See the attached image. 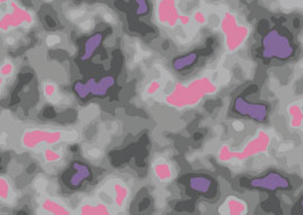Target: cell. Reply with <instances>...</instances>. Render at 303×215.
Instances as JSON below:
<instances>
[{"mask_svg": "<svg viewBox=\"0 0 303 215\" xmlns=\"http://www.w3.org/2000/svg\"><path fill=\"white\" fill-rule=\"evenodd\" d=\"M110 190L112 192L113 204L117 206V207H123L129 198V194H130L128 186L122 181L115 180L111 183Z\"/></svg>", "mask_w": 303, "mask_h": 215, "instance_id": "obj_11", "label": "cell"}, {"mask_svg": "<svg viewBox=\"0 0 303 215\" xmlns=\"http://www.w3.org/2000/svg\"><path fill=\"white\" fill-rule=\"evenodd\" d=\"M79 212L81 214H110L111 209L103 201H90L80 206Z\"/></svg>", "mask_w": 303, "mask_h": 215, "instance_id": "obj_16", "label": "cell"}, {"mask_svg": "<svg viewBox=\"0 0 303 215\" xmlns=\"http://www.w3.org/2000/svg\"><path fill=\"white\" fill-rule=\"evenodd\" d=\"M197 61H198V56L196 52L186 53V55L180 56L179 58H177V60L173 62V69L177 71H184L195 65Z\"/></svg>", "mask_w": 303, "mask_h": 215, "instance_id": "obj_17", "label": "cell"}, {"mask_svg": "<svg viewBox=\"0 0 303 215\" xmlns=\"http://www.w3.org/2000/svg\"><path fill=\"white\" fill-rule=\"evenodd\" d=\"M42 155H43V159L46 160L47 163H57L63 158V154L62 151L57 148H54V147H46L42 150Z\"/></svg>", "mask_w": 303, "mask_h": 215, "instance_id": "obj_19", "label": "cell"}, {"mask_svg": "<svg viewBox=\"0 0 303 215\" xmlns=\"http://www.w3.org/2000/svg\"><path fill=\"white\" fill-rule=\"evenodd\" d=\"M244 128H245V125L242 121H234L233 122V129L235 130V131H243Z\"/></svg>", "mask_w": 303, "mask_h": 215, "instance_id": "obj_26", "label": "cell"}, {"mask_svg": "<svg viewBox=\"0 0 303 215\" xmlns=\"http://www.w3.org/2000/svg\"><path fill=\"white\" fill-rule=\"evenodd\" d=\"M218 212L219 214L226 215H244L248 212V205L244 199L239 198L237 196L230 195L226 197Z\"/></svg>", "mask_w": 303, "mask_h": 215, "instance_id": "obj_10", "label": "cell"}, {"mask_svg": "<svg viewBox=\"0 0 303 215\" xmlns=\"http://www.w3.org/2000/svg\"><path fill=\"white\" fill-rule=\"evenodd\" d=\"M271 143V137L268 132L260 130L259 132L253 137L251 140L245 143L240 151H235L230 149L228 145H222L219 151H218V157L220 162H230L233 159L243 160L256 155H260L267 151Z\"/></svg>", "mask_w": 303, "mask_h": 215, "instance_id": "obj_2", "label": "cell"}, {"mask_svg": "<svg viewBox=\"0 0 303 215\" xmlns=\"http://www.w3.org/2000/svg\"><path fill=\"white\" fill-rule=\"evenodd\" d=\"M32 24L33 15L15 2H12L7 12L0 16V32L3 33H8L22 26H30Z\"/></svg>", "mask_w": 303, "mask_h": 215, "instance_id": "obj_6", "label": "cell"}, {"mask_svg": "<svg viewBox=\"0 0 303 215\" xmlns=\"http://www.w3.org/2000/svg\"><path fill=\"white\" fill-rule=\"evenodd\" d=\"M41 209L49 214H70V209L64 203L53 198H44L41 203Z\"/></svg>", "mask_w": 303, "mask_h": 215, "instance_id": "obj_13", "label": "cell"}, {"mask_svg": "<svg viewBox=\"0 0 303 215\" xmlns=\"http://www.w3.org/2000/svg\"><path fill=\"white\" fill-rule=\"evenodd\" d=\"M4 84H5V79L0 77V95H2L3 92V88H4Z\"/></svg>", "mask_w": 303, "mask_h": 215, "instance_id": "obj_30", "label": "cell"}, {"mask_svg": "<svg viewBox=\"0 0 303 215\" xmlns=\"http://www.w3.org/2000/svg\"><path fill=\"white\" fill-rule=\"evenodd\" d=\"M161 88H162V83L160 82L159 80H153V81H150L148 84H147L145 93L147 96H154L161 90Z\"/></svg>", "mask_w": 303, "mask_h": 215, "instance_id": "obj_22", "label": "cell"}, {"mask_svg": "<svg viewBox=\"0 0 303 215\" xmlns=\"http://www.w3.org/2000/svg\"><path fill=\"white\" fill-rule=\"evenodd\" d=\"M289 115V127L300 129L303 125V107L298 102H292L287 107Z\"/></svg>", "mask_w": 303, "mask_h": 215, "instance_id": "obj_14", "label": "cell"}, {"mask_svg": "<svg viewBox=\"0 0 303 215\" xmlns=\"http://www.w3.org/2000/svg\"><path fill=\"white\" fill-rule=\"evenodd\" d=\"M217 84L207 77L197 78L187 83H178L164 98L166 104L181 110L197 105L207 96L215 95Z\"/></svg>", "mask_w": 303, "mask_h": 215, "instance_id": "obj_1", "label": "cell"}, {"mask_svg": "<svg viewBox=\"0 0 303 215\" xmlns=\"http://www.w3.org/2000/svg\"><path fill=\"white\" fill-rule=\"evenodd\" d=\"M262 53L265 58H276L286 61L294 53V47L291 39L283 34L279 30H271L262 39Z\"/></svg>", "mask_w": 303, "mask_h": 215, "instance_id": "obj_5", "label": "cell"}, {"mask_svg": "<svg viewBox=\"0 0 303 215\" xmlns=\"http://www.w3.org/2000/svg\"><path fill=\"white\" fill-rule=\"evenodd\" d=\"M234 111L236 113L243 116H246L257 122H264L268 116V107L265 104H253L243 97H237L234 101Z\"/></svg>", "mask_w": 303, "mask_h": 215, "instance_id": "obj_8", "label": "cell"}, {"mask_svg": "<svg viewBox=\"0 0 303 215\" xmlns=\"http://www.w3.org/2000/svg\"><path fill=\"white\" fill-rule=\"evenodd\" d=\"M301 208H302V212H303V199L301 200Z\"/></svg>", "mask_w": 303, "mask_h": 215, "instance_id": "obj_32", "label": "cell"}, {"mask_svg": "<svg viewBox=\"0 0 303 215\" xmlns=\"http://www.w3.org/2000/svg\"><path fill=\"white\" fill-rule=\"evenodd\" d=\"M84 15V12L83 11H80V10H73L71 11L70 13V19L72 21H77L79 19H81V17Z\"/></svg>", "mask_w": 303, "mask_h": 215, "instance_id": "obj_25", "label": "cell"}, {"mask_svg": "<svg viewBox=\"0 0 303 215\" xmlns=\"http://www.w3.org/2000/svg\"><path fill=\"white\" fill-rule=\"evenodd\" d=\"M212 180L207 176H196L190 178V188L200 195H206L211 190Z\"/></svg>", "mask_w": 303, "mask_h": 215, "instance_id": "obj_15", "label": "cell"}, {"mask_svg": "<svg viewBox=\"0 0 303 215\" xmlns=\"http://www.w3.org/2000/svg\"><path fill=\"white\" fill-rule=\"evenodd\" d=\"M153 173L160 182L167 183L173 179V169L168 160L160 158L153 164Z\"/></svg>", "mask_w": 303, "mask_h": 215, "instance_id": "obj_12", "label": "cell"}, {"mask_svg": "<svg viewBox=\"0 0 303 215\" xmlns=\"http://www.w3.org/2000/svg\"><path fill=\"white\" fill-rule=\"evenodd\" d=\"M59 89H57V84L53 81H47L43 83V95L46 96L48 99H53L57 96Z\"/></svg>", "mask_w": 303, "mask_h": 215, "instance_id": "obj_20", "label": "cell"}, {"mask_svg": "<svg viewBox=\"0 0 303 215\" xmlns=\"http://www.w3.org/2000/svg\"><path fill=\"white\" fill-rule=\"evenodd\" d=\"M292 2H294V0H292Z\"/></svg>", "mask_w": 303, "mask_h": 215, "instance_id": "obj_33", "label": "cell"}, {"mask_svg": "<svg viewBox=\"0 0 303 215\" xmlns=\"http://www.w3.org/2000/svg\"><path fill=\"white\" fill-rule=\"evenodd\" d=\"M91 23H92L91 20H86V21H83L81 24H80V28L83 29V30H90L91 26H92Z\"/></svg>", "mask_w": 303, "mask_h": 215, "instance_id": "obj_28", "label": "cell"}, {"mask_svg": "<svg viewBox=\"0 0 303 215\" xmlns=\"http://www.w3.org/2000/svg\"><path fill=\"white\" fill-rule=\"evenodd\" d=\"M60 42H61V38L56 34L48 35L47 39H46V43H47V46H49V47H54V46H56V44H59Z\"/></svg>", "mask_w": 303, "mask_h": 215, "instance_id": "obj_24", "label": "cell"}, {"mask_svg": "<svg viewBox=\"0 0 303 215\" xmlns=\"http://www.w3.org/2000/svg\"><path fill=\"white\" fill-rule=\"evenodd\" d=\"M193 20L195 23L199 25H206L208 23V17L202 11H197L193 14Z\"/></svg>", "mask_w": 303, "mask_h": 215, "instance_id": "obj_23", "label": "cell"}, {"mask_svg": "<svg viewBox=\"0 0 303 215\" xmlns=\"http://www.w3.org/2000/svg\"><path fill=\"white\" fill-rule=\"evenodd\" d=\"M6 2H8V0H0V6H3L4 4H6Z\"/></svg>", "mask_w": 303, "mask_h": 215, "instance_id": "obj_31", "label": "cell"}, {"mask_svg": "<svg viewBox=\"0 0 303 215\" xmlns=\"http://www.w3.org/2000/svg\"><path fill=\"white\" fill-rule=\"evenodd\" d=\"M220 30L225 35V46L229 52L238 50L249 35V28L239 24L237 17L231 12H226L222 15Z\"/></svg>", "mask_w": 303, "mask_h": 215, "instance_id": "obj_4", "label": "cell"}, {"mask_svg": "<svg viewBox=\"0 0 303 215\" xmlns=\"http://www.w3.org/2000/svg\"><path fill=\"white\" fill-rule=\"evenodd\" d=\"M74 132L49 129H28L22 133L20 142L24 149L35 150L40 147L55 146L65 140H73Z\"/></svg>", "mask_w": 303, "mask_h": 215, "instance_id": "obj_3", "label": "cell"}, {"mask_svg": "<svg viewBox=\"0 0 303 215\" xmlns=\"http://www.w3.org/2000/svg\"><path fill=\"white\" fill-rule=\"evenodd\" d=\"M190 21H191V19L188 15H181L180 20H179V23L182 26H186V25H188L190 23Z\"/></svg>", "mask_w": 303, "mask_h": 215, "instance_id": "obj_27", "label": "cell"}, {"mask_svg": "<svg viewBox=\"0 0 303 215\" xmlns=\"http://www.w3.org/2000/svg\"><path fill=\"white\" fill-rule=\"evenodd\" d=\"M14 64L11 61H5L0 65V77L2 78H10L14 73Z\"/></svg>", "mask_w": 303, "mask_h": 215, "instance_id": "obj_21", "label": "cell"}, {"mask_svg": "<svg viewBox=\"0 0 303 215\" xmlns=\"http://www.w3.org/2000/svg\"><path fill=\"white\" fill-rule=\"evenodd\" d=\"M104 19L106 20V22H112V21H114V17H113L112 14H111V13H106V14L104 15Z\"/></svg>", "mask_w": 303, "mask_h": 215, "instance_id": "obj_29", "label": "cell"}, {"mask_svg": "<svg viewBox=\"0 0 303 215\" xmlns=\"http://www.w3.org/2000/svg\"><path fill=\"white\" fill-rule=\"evenodd\" d=\"M249 186L274 191L277 189H289L291 188V181L278 172H269L261 178L252 179L249 181Z\"/></svg>", "mask_w": 303, "mask_h": 215, "instance_id": "obj_9", "label": "cell"}, {"mask_svg": "<svg viewBox=\"0 0 303 215\" xmlns=\"http://www.w3.org/2000/svg\"><path fill=\"white\" fill-rule=\"evenodd\" d=\"M13 188L11 182L6 178L0 177V200L2 201H11L13 198Z\"/></svg>", "mask_w": 303, "mask_h": 215, "instance_id": "obj_18", "label": "cell"}, {"mask_svg": "<svg viewBox=\"0 0 303 215\" xmlns=\"http://www.w3.org/2000/svg\"><path fill=\"white\" fill-rule=\"evenodd\" d=\"M180 16L177 0H158L157 2V20L160 24L172 29L179 23Z\"/></svg>", "mask_w": 303, "mask_h": 215, "instance_id": "obj_7", "label": "cell"}]
</instances>
